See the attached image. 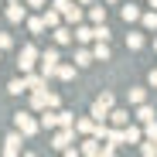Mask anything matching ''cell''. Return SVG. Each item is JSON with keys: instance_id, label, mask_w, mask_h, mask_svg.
Here are the masks:
<instances>
[{"instance_id": "cell-1", "label": "cell", "mask_w": 157, "mask_h": 157, "mask_svg": "<svg viewBox=\"0 0 157 157\" xmlns=\"http://www.w3.org/2000/svg\"><path fill=\"white\" fill-rule=\"evenodd\" d=\"M14 130H21L24 137H34L38 130H41V123H38V116H31V113H14Z\"/></svg>"}, {"instance_id": "cell-2", "label": "cell", "mask_w": 157, "mask_h": 157, "mask_svg": "<svg viewBox=\"0 0 157 157\" xmlns=\"http://www.w3.org/2000/svg\"><path fill=\"white\" fill-rule=\"evenodd\" d=\"M38 55H41V51H38L34 44H24V48H21V55H17V68H21V72H34Z\"/></svg>"}, {"instance_id": "cell-3", "label": "cell", "mask_w": 157, "mask_h": 157, "mask_svg": "<svg viewBox=\"0 0 157 157\" xmlns=\"http://www.w3.org/2000/svg\"><path fill=\"white\" fill-rule=\"evenodd\" d=\"M38 58H41V75H44V78H51V75H55V68H58V62H62V58H58V48L41 51Z\"/></svg>"}, {"instance_id": "cell-4", "label": "cell", "mask_w": 157, "mask_h": 157, "mask_svg": "<svg viewBox=\"0 0 157 157\" xmlns=\"http://www.w3.org/2000/svg\"><path fill=\"white\" fill-rule=\"evenodd\" d=\"M72 140H75V126H55V137H51V147L55 150H65Z\"/></svg>"}, {"instance_id": "cell-5", "label": "cell", "mask_w": 157, "mask_h": 157, "mask_svg": "<svg viewBox=\"0 0 157 157\" xmlns=\"http://www.w3.org/2000/svg\"><path fill=\"white\" fill-rule=\"evenodd\" d=\"M24 140H28V137H24L21 130H10V133L4 137V154H7V157H14V154H21V144H24Z\"/></svg>"}, {"instance_id": "cell-6", "label": "cell", "mask_w": 157, "mask_h": 157, "mask_svg": "<svg viewBox=\"0 0 157 157\" xmlns=\"http://www.w3.org/2000/svg\"><path fill=\"white\" fill-rule=\"evenodd\" d=\"M24 86H28V92H41V89H48V78L38 72H24Z\"/></svg>"}, {"instance_id": "cell-7", "label": "cell", "mask_w": 157, "mask_h": 157, "mask_svg": "<svg viewBox=\"0 0 157 157\" xmlns=\"http://www.w3.org/2000/svg\"><path fill=\"white\" fill-rule=\"evenodd\" d=\"M99 150H102V140L86 133V140H82V147H78V154H86V157H99Z\"/></svg>"}, {"instance_id": "cell-8", "label": "cell", "mask_w": 157, "mask_h": 157, "mask_svg": "<svg viewBox=\"0 0 157 157\" xmlns=\"http://www.w3.org/2000/svg\"><path fill=\"white\" fill-rule=\"evenodd\" d=\"M24 17H28V10L21 7V0H7V21L10 24H21Z\"/></svg>"}, {"instance_id": "cell-9", "label": "cell", "mask_w": 157, "mask_h": 157, "mask_svg": "<svg viewBox=\"0 0 157 157\" xmlns=\"http://www.w3.org/2000/svg\"><path fill=\"white\" fill-rule=\"evenodd\" d=\"M106 123H113V126H126V123H130V109H116V106H113V109L106 113Z\"/></svg>"}, {"instance_id": "cell-10", "label": "cell", "mask_w": 157, "mask_h": 157, "mask_svg": "<svg viewBox=\"0 0 157 157\" xmlns=\"http://www.w3.org/2000/svg\"><path fill=\"white\" fill-rule=\"evenodd\" d=\"M38 123H41V130H55L58 126V109H41Z\"/></svg>"}, {"instance_id": "cell-11", "label": "cell", "mask_w": 157, "mask_h": 157, "mask_svg": "<svg viewBox=\"0 0 157 157\" xmlns=\"http://www.w3.org/2000/svg\"><path fill=\"white\" fill-rule=\"evenodd\" d=\"M82 17H86V14H82V7H75V0H72V4L62 10V21H68V24H78Z\"/></svg>"}, {"instance_id": "cell-12", "label": "cell", "mask_w": 157, "mask_h": 157, "mask_svg": "<svg viewBox=\"0 0 157 157\" xmlns=\"http://www.w3.org/2000/svg\"><path fill=\"white\" fill-rule=\"evenodd\" d=\"M51 38H55V44H72V31L65 28V24H58V28H51Z\"/></svg>"}, {"instance_id": "cell-13", "label": "cell", "mask_w": 157, "mask_h": 157, "mask_svg": "<svg viewBox=\"0 0 157 157\" xmlns=\"http://www.w3.org/2000/svg\"><path fill=\"white\" fill-rule=\"evenodd\" d=\"M120 130H123V144H140V140H144V130L130 126V123H126V126H120Z\"/></svg>"}, {"instance_id": "cell-14", "label": "cell", "mask_w": 157, "mask_h": 157, "mask_svg": "<svg viewBox=\"0 0 157 157\" xmlns=\"http://www.w3.org/2000/svg\"><path fill=\"white\" fill-rule=\"evenodd\" d=\"M92 62H109V41H99L92 48Z\"/></svg>"}, {"instance_id": "cell-15", "label": "cell", "mask_w": 157, "mask_h": 157, "mask_svg": "<svg viewBox=\"0 0 157 157\" xmlns=\"http://www.w3.org/2000/svg\"><path fill=\"white\" fill-rule=\"evenodd\" d=\"M41 21H44V28H58V24H62V14H58L55 7H48V10L41 14Z\"/></svg>"}, {"instance_id": "cell-16", "label": "cell", "mask_w": 157, "mask_h": 157, "mask_svg": "<svg viewBox=\"0 0 157 157\" xmlns=\"http://www.w3.org/2000/svg\"><path fill=\"white\" fill-rule=\"evenodd\" d=\"M92 130H96V120L92 116H78L75 120V133H92Z\"/></svg>"}, {"instance_id": "cell-17", "label": "cell", "mask_w": 157, "mask_h": 157, "mask_svg": "<svg viewBox=\"0 0 157 157\" xmlns=\"http://www.w3.org/2000/svg\"><path fill=\"white\" fill-rule=\"evenodd\" d=\"M126 99L130 106H140V102H147V89H126Z\"/></svg>"}, {"instance_id": "cell-18", "label": "cell", "mask_w": 157, "mask_h": 157, "mask_svg": "<svg viewBox=\"0 0 157 157\" xmlns=\"http://www.w3.org/2000/svg\"><path fill=\"white\" fill-rule=\"evenodd\" d=\"M106 113H109V106H102V102L96 99V102H92V113H89V116H92L96 123H106Z\"/></svg>"}, {"instance_id": "cell-19", "label": "cell", "mask_w": 157, "mask_h": 157, "mask_svg": "<svg viewBox=\"0 0 157 157\" xmlns=\"http://www.w3.org/2000/svg\"><path fill=\"white\" fill-rule=\"evenodd\" d=\"M120 17H123L126 24H133V21H140V10H137L133 4H123V10H120Z\"/></svg>"}, {"instance_id": "cell-20", "label": "cell", "mask_w": 157, "mask_h": 157, "mask_svg": "<svg viewBox=\"0 0 157 157\" xmlns=\"http://www.w3.org/2000/svg\"><path fill=\"white\" fill-rule=\"evenodd\" d=\"M24 21H28V31H31V34H34V38H38V34H44V31H48V28H44V21H41V17H24Z\"/></svg>"}, {"instance_id": "cell-21", "label": "cell", "mask_w": 157, "mask_h": 157, "mask_svg": "<svg viewBox=\"0 0 157 157\" xmlns=\"http://www.w3.org/2000/svg\"><path fill=\"white\" fill-rule=\"evenodd\" d=\"M72 38H75L78 44H89V41H96V34H92V28H78V31H72Z\"/></svg>"}, {"instance_id": "cell-22", "label": "cell", "mask_w": 157, "mask_h": 157, "mask_svg": "<svg viewBox=\"0 0 157 157\" xmlns=\"http://www.w3.org/2000/svg\"><path fill=\"white\" fill-rule=\"evenodd\" d=\"M126 48H130V51H140V48H144V34L130 31V34H126Z\"/></svg>"}, {"instance_id": "cell-23", "label": "cell", "mask_w": 157, "mask_h": 157, "mask_svg": "<svg viewBox=\"0 0 157 157\" xmlns=\"http://www.w3.org/2000/svg\"><path fill=\"white\" fill-rule=\"evenodd\" d=\"M133 120H140V123H147V120H157V116H154V109L147 106V102H140V106H137V116H133Z\"/></svg>"}, {"instance_id": "cell-24", "label": "cell", "mask_w": 157, "mask_h": 157, "mask_svg": "<svg viewBox=\"0 0 157 157\" xmlns=\"http://www.w3.org/2000/svg\"><path fill=\"white\" fill-rule=\"evenodd\" d=\"M92 34H96V41H109V38H113V31L106 28V21H102V24H96V28H92Z\"/></svg>"}, {"instance_id": "cell-25", "label": "cell", "mask_w": 157, "mask_h": 157, "mask_svg": "<svg viewBox=\"0 0 157 157\" xmlns=\"http://www.w3.org/2000/svg\"><path fill=\"white\" fill-rule=\"evenodd\" d=\"M7 92H10V96H21V92H28L24 78H10V82H7Z\"/></svg>"}, {"instance_id": "cell-26", "label": "cell", "mask_w": 157, "mask_h": 157, "mask_svg": "<svg viewBox=\"0 0 157 157\" xmlns=\"http://www.w3.org/2000/svg\"><path fill=\"white\" fill-rule=\"evenodd\" d=\"M89 21H92V24H102V21H106V7H102V4H96V7L89 10Z\"/></svg>"}, {"instance_id": "cell-27", "label": "cell", "mask_w": 157, "mask_h": 157, "mask_svg": "<svg viewBox=\"0 0 157 157\" xmlns=\"http://www.w3.org/2000/svg\"><path fill=\"white\" fill-rule=\"evenodd\" d=\"M140 21H144V28H147V31H157V10H147V14H140Z\"/></svg>"}, {"instance_id": "cell-28", "label": "cell", "mask_w": 157, "mask_h": 157, "mask_svg": "<svg viewBox=\"0 0 157 157\" xmlns=\"http://www.w3.org/2000/svg\"><path fill=\"white\" fill-rule=\"evenodd\" d=\"M55 75L62 78V82H68V78H75V68H72V65H62V62H58V68H55Z\"/></svg>"}, {"instance_id": "cell-29", "label": "cell", "mask_w": 157, "mask_h": 157, "mask_svg": "<svg viewBox=\"0 0 157 157\" xmlns=\"http://www.w3.org/2000/svg\"><path fill=\"white\" fill-rule=\"evenodd\" d=\"M75 65H92V51L89 48H78L75 51Z\"/></svg>"}, {"instance_id": "cell-30", "label": "cell", "mask_w": 157, "mask_h": 157, "mask_svg": "<svg viewBox=\"0 0 157 157\" xmlns=\"http://www.w3.org/2000/svg\"><path fill=\"white\" fill-rule=\"evenodd\" d=\"M31 109H34V113L44 109V89H41V92H31Z\"/></svg>"}, {"instance_id": "cell-31", "label": "cell", "mask_w": 157, "mask_h": 157, "mask_svg": "<svg viewBox=\"0 0 157 157\" xmlns=\"http://www.w3.org/2000/svg\"><path fill=\"white\" fill-rule=\"evenodd\" d=\"M140 154H144V157H157V137H154V140L147 137V144L140 147Z\"/></svg>"}, {"instance_id": "cell-32", "label": "cell", "mask_w": 157, "mask_h": 157, "mask_svg": "<svg viewBox=\"0 0 157 157\" xmlns=\"http://www.w3.org/2000/svg\"><path fill=\"white\" fill-rule=\"evenodd\" d=\"M58 126H75V113H65V109H58Z\"/></svg>"}, {"instance_id": "cell-33", "label": "cell", "mask_w": 157, "mask_h": 157, "mask_svg": "<svg viewBox=\"0 0 157 157\" xmlns=\"http://www.w3.org/2000/svg\"><path fill=\"white\" fill-rule=\"evenodd\" d=\"M58 102H62V99H58L55 92H48V89H44V109H58Z\"/></svg>"}, {"instance_id": "cell-34", "label": "cell", "mask_w": 157, "mask_h": 157, "mask_svg": "<svg viewBox=\"0 0 157 157\" xmlns=\"http://www.w3.org/2000/svg\"><path fill=\"white\" fill-rule=\"evenodd\" d=\"M144 137H150V140L157 137V120H147L144 123Z\"/></svg>"}, {"instance_id": "cell-35", "label": "cell", "mask_w": 157, "mask_h": 157, "mask_svg": "<svg viewBox=\"0 0 157 157\" xmlns=\"http://www.w3.org/2000/svg\"><path fill=\"white\" fill-rule=\"evenodd\" d=\"M7 48H14V38H10V34H4V31H0V51H7Z\"/></svg>"}, {"instance_id": "cell-36", "label": "cell", "mask_w": 157, "mask_h": 157, "mask_svg": "<svg viewBox=\"0 0 157 157\" xmlns=\"http://www.w3.org/2000/svg\"><path fill=\"white\" fill-rule=\"evenodd\" d=\"M99 102H102V106H109V109L116 106V99H113V92H102V96H99Z\"/></svg>"}, {"instance_id": "cell-37", "label": "cell", "mask_w": 157, "mask_h": 157, "mask_svg": "<svg viewBox=\"0 0 157 157\" xmlns=\"http://www.w3.org/2000/svg\"><path fill=\"white\" fill-rule=\"evenodd\" d=\"M28 7H44V0H28Z\"/></svg>"}, {"instance_id": "cell-38", "label": "cell", "mask_w": 157, "mask_h": 157, "mask_svg": "<svg viewBox=\"0 0 157 157\" xmlns=\"http://www.w3.org/2000/svg\"><path fill=\"white\" fill-rule=\"evenodd\" d=\"M150 86H154V89H157V68H154V72H150Z\"/></svg>"}, {"instance_id": "cell-39", "label": "cell", "mask_w": 157, "mask_h": 157, "mask_svg": "<svg viewBox=\"0 0 157 157\" xmlns=\"http://www.w3.org/2000/svg\"><path fill=\"white\" fill-rule=\"evenodd\" d=\"M102 4H120V0H102Z\"/></svg>"}, {"instance_id": "cell-40", "label": "cell", "mask_w": 157, "mask_h": 157, "mask_svg": "<svg viewBox=\"0 0 157 157\" xmlns=\"http://www.w3.org/2000/svg\"><path fill=\"white\" fill-rule=\"evenodd\" d=\"M147 4H150V7H157V0H147Z\"/></svg>"}, {"instance_id": "cell-41", "label": "cell", "mask_w": 157, "mask_h": 157, "mask_svg": "<svg viewBox=\"0 0 157 157\" xmlns=\"http://www.w3.org/2000/svg\"><path fill=\"white\" fill-rule=\"evenodd\" d=\"M78 4H92V0H78Z\"/></svg>"}, {"instance_id": "cell-42", "label": "cell", "mask_w": 157, "mask_h": 157, "mask_svg": "<svg viewBox=\"0 0 157 157\" xmlns=\"http://www.w3.org/2000/svg\"><path fill=\"white\" fill-rule=\"evenodd\" d=\"M154 51H157V38H154Z\"/></svg>"}, {"instance_id": "cell-43", "label": "cell", "mask_w": 157, "mask_h": 157, "mask_svg": "<svg viewBox=\"0 0 157 157\" xmlns=\"http://www.w3.org/2000/svg\"><path fill=\"white\" fill-rule=\"evenodd\" d=\"M0 55H4V51H0Z\"/></svg>"}]
</instances>
